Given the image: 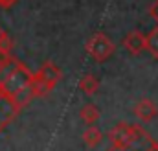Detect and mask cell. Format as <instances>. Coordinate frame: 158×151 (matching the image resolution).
Instances as JSON below:
<instances>
[{
  "label": "cell",
  "instance_id": "30bf717a",
  "mask_svg": "<svg viewBox=\"0 0 158 151\" xmlns=\"http://www.w3.org/2000/svg\"><path fill=\"white\" fill-rule=\"evenodd\" d=\"M101 138H103V133H101V129H99V127H96L94 123H92V125H88V127H86V131L83 133V142H85L88 148H96V146L101 142Z\"/></svg>",
  "mask_w": 158,
  "mask_h": 151
},
{
  "label": "cell",
  "instance_id": "7a4b0ae2",
  "mask_svg": "<svg viewBox=\"0 0 158 151\" xmlns=\"http://www.w3.org/2000/svg\"><path fill=\"white\" fill-rule=\"evenodd\" d=\"M85 50L86 54L98 61V63H105L107 59H110L116 52V44L112 42V39H109V35L98 32L94 35H90L88 41L85 42Z\"/></svg>",
  "mask_w": 158,
  "mask_h": 151
},
{
  "label": "cell",
  "instance_id": "ba28073f",
  "mask_svg": "<svg viewBox=\"0 0 158 151\" xmlns=\"http://www.w3.org/2000/svg\"><path fill=\"white\" fill-rule=\"evenodd\" d=\"M31 92H33V98H44V96H48L53 88H55V83H50V81H46V79H42L39 76L33 74L31 77Z\"/></svg>",
  "mask_w": 158,
  "mask_h": 151
},
{
  "label": "cell",
  "instance_id": "5b68a950",
  "mask_svg": "<svg viewBox=\"0 0 158 151\" xmlns=\"http://www.w3.org/2000/svg\"><path fill=\"white\" fill-rule=\"evenodd\" d=\"M123 46L127 48L129 54L138 55V54H142V52L145 50V35H143L142 32H138V30H132V32H129V33L125 35Z\"/></svg>",
  "mask_w": 158,
  "mask_h": 151
},
{
  "label": "cell",
  "instance_id": "9c48e42d",
  "mask_svg": "<svg viewBox=\"0 0 158 151\" xmlns=\"http://www.w3.org/2000/svg\"><path fill=\"white\" fill-rule=\"evenodd\" d=\"M79 116H81V120L86 123V125H92V123H96L98 120H99V109L94 105V103H86V105H83L81 109H79Z\"/></svg>",
  "mask_w": 158,
  "mask_h": 151
},
{
  "label": "cell",
  "instance_id": "7c38bea8",
  "mask_svg": "<svg viewBox=\"0 0 158 151\" xmlns=\"http://www.w3.org/2000/svg\"><path fill=\"white\" fill-rule=\"evenodd\" d=\"M145 50L151 54V57L158 59V28H153L145 35Z\"/></svg>",
  "mask_w": 158,
  "mask_h": 151
},
{
  "label": "cell",
  "instance_id": "8fae6325",
  "mask_svg": "<svg viewBox=\"0 0 158 151\" xmlns=\"http://www.w3.org/2000/svg\"><path fill=\"white\" fill-rule=\"evenodd\" d=\"M79 88H81L86 96H92V94H96V92L99 90V79L92 74L83 76L81 81H79Z\"/></svg>",
  "mask_w": 158,
  "mask_h": 151
},
{
  "label": "cell",
  "instance_id": "4fadbf2b",
  "mask_svg": "<svg viewBox=\"0 0 158 151\" xmlns=\"http://www.w3.org/2000/svg\"><path fill=\"white\" fill-rule=\"evenodd\" d=\"M11 50H13V39L4 32L0 35V61H4L6 57H9L11 55Z\"/></svg>",
  "mask_w": 158,
  "mask_h": 151
},
{
  "label": "cell",
  "instance_id": "277c9868",
  "mask_svg": "<svg viewBox=\"0 0 158 151\" xmlns=\"http://www.w3.org/2000/svg\"><path fill=\"white\" fill-rule=\"evenodd\" d=\"M134 114L142 122H153L158 116V107H156V103H153L149 98H142L134 105Z\"/></svg>",
  "mask_w": 158,
  "mask_h": 151
},
{
  "label": "cell",
  "instance_id": "3957f363",
  "mask_svg": "<svg viewBox=\"0 0 158 151\" xmlns=\"http://www.w3.org/2000/svg\"><path fill=\"white\" fill-rule=\"evenodd\" d=\"M31 77H33V72H31L24 63H19V65L9 72V76L0 83V92L9 98V96H13L15 92H19L20 88L28 87V85L31 83Z\"/></svg>",
  "mask_w": 158,
  "mask_h": 151
},
{
  "label": "cell",
  "instance_id": "52a82bcc",
  "mask_svg": "<svg viewBox=\"0 0 158 151\" xmlns=\"http://www.w3.org/2000/svg\"><path fill=\"white\" fill-rule=\"evenodd\" d=\"M35 76H39L42 79H46V81H50V83H59L61 81V70H59V67L55 65V63H52V61H44L42 65H40V68L35 72Z\"/></svg>",
  "mask_w": 158,
  "mask_h": 151
},
{
  "label": "cell",
  "instance_id": "5bb4252c",
  "mask_svg": "<svg viewBox=\"0 0 158 151\" xmlns=\"http://www.w3.org/2000/svg\"><path fill=\"white\" fill-rule=\"evenodd\" d=\"M149 15H151V17H153V19L158 22V0L153 4V6H151V7H149Z\"/></svg>",
  "mask_w": 158,
  "mask_h": 151
},
{
  "label": "cell",
  "instance_id": "8992f818",
  "mask_svg": "<svg viewBox=\"0 0 158 151\" xmlns=\"http://www.w3.org/2000/svg\"><path fill=\"white\" fill-rule=\"evenodd\" d=\"M17 114H19V111H17V107L11 103V100H9L6 94L0 92V131H2Z\"/></svg>",
  "mask_w": 158,
  "mask_h": 151
},
{
  "label": "cell",
  "instance_id": "6da1fadb",
  "mask_svg": "<svg viewBox=\"0 0 158 151\" xmlns=\"http://www.w3.org/2000/svg\"><path fill=\"white\" fill-rule=\"evenodd\" d=\"M143 136H145V133L142 131V127H136V125H131V123H118L109 133V140H110L112 148L116 151L131 149Z\"/></svg>",
  "mask_w": 158,
  "mask_h": 151
},
{
  "label": "cell",
  "instance_id": "9a60e30c",
  "mask_svg": "<svg viewBox=\"0 0 158 151\" xmlns=\"http://www.w3.org/2000/svg\"><path fill=\"white\" fill-rule=\"evenodd\" d=\"M19 0H0V7H4V9H7V7H11V6H15Z\"/></svg>",
  "mask_w": 158,
  "mask_h": 151
},
{
  "label": "cell",
  "instance_id": "2e32d148",
  "mask_svg": "<svg viewBox=\"0 0 158 151\" xmlns=\"http://www.w3.org/2000/svg\"><path fill=\"white\" fill-rule=\"evenodd\" d=\"M2 33H4V30H2V26H0V35H2Z\"/></svg>",
  "mask_w": 158,
  "mask_h": 151
}]
</instances>
